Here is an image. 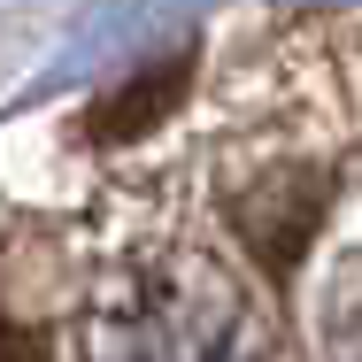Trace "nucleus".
<instances>
[{
	"label": "nucleus",
	"instance_id": "f257e3e1",
	"mask_svg": "<svg viewBox=\"0 0 362 362\" xmlns=\"http://www.w3.org/2000/svg\"><path fill=\"white\" fill-rule=\"evenodd\" d=\"M231 332H239L231 270L193 247H154L93 293L77 347L85 362H216Z\"/></svg>",
	"mask_w": 362,
	"mask_h": 362
},
{
	"label": "nucleus",
	"instance_id": "f03ea898",
	"mask_svg": "<svg viewBox=\"0 0 362 362\" xmlns=\"http://www.w3.org/2000/svg\"><path fill=\"white\" fill-rule=\"evenodd\" d=\"M324 201H332V177H324V170H270V177L223 193V223H231L255 255H270V270H293L300 247H308L316 223H324Z\"/></svg>",
	"mask_w": 362,
	"mask_h": 362
},
{
	"label": "nucleus",
	"instance_id": "7ed1b4c3",
	"mask_svg": "<svg viewBox=\"0 0 362 362\" xmlns=\"http://www.w3.org/2000/svg\"><path fill=\"white\" fill-rule=\"evenodd\" d=\"M185 85H193V54H162V62H146L139 77H124L116 93H100L93 116H85V132H93L100 146L139 139V132H154V124L185 100Z\"/></svg>",
	"mask_w": 362,
	"mask_h": 362
},
{
	"label": "nucleus",
	"instance_id": "20e7f679",
	"mask_svg": "<svg viewBox=\"0 0 362 362\" xmlns=\"http://www.w3.org/2000/svg\"><path fill=\"white\" fill-rule=\"evenodd\" d=\"M332 347H339V362H362V270H355V286L339 293V316H332Z\"/></svg>",
	"mask_w": 362,
	"mask_h": 362
},
{
	"label": "nucleus",
	"instance_id": "39448f33",
	"mask_svg": "<svg viewBox=\"0 0 362 362\" xmlns=\"http://www.w3.org/2000/svg\"><path fill=\"white\" fill-rule=\"evenodd\" d=\"M0 362H47V347H39V332H23L8 308H0Z\"/></svg>",
	"mask_w": 362,
	"mask_h": 362
}]
</instances>
